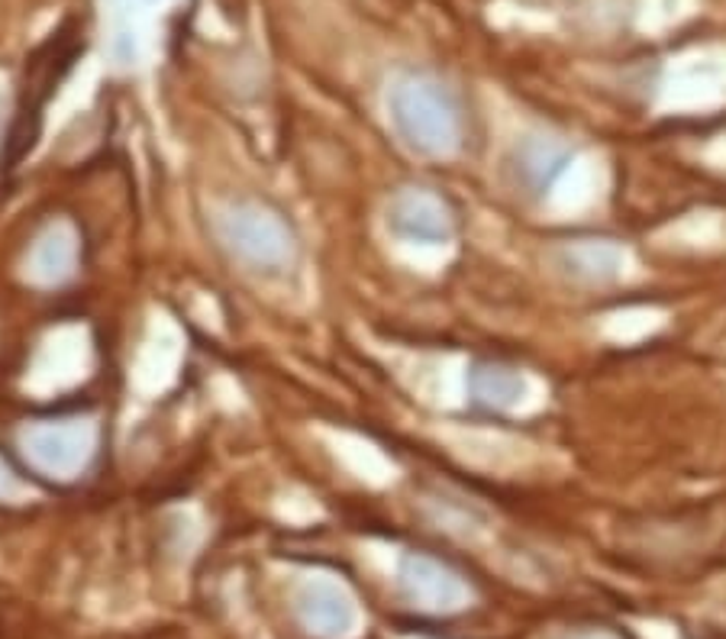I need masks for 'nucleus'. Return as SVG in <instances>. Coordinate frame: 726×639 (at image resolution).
<instances>
[{"instance_id":"nucleus-1","label":"nucleus","mask_w":726,"mask_h":639,"mask_svg":"<svg viewBox=\"0 0 726 639\" xmlns=\"http://www.w3.org/2000/svg\"><path fill=\"white\" fill-rule=\"evenodd\" d=\"M388 114L400 142L430 159H443L462 149L465 116L455 91L433 75L413 71L394 81L388 91Z\"/></svg>"},{"instance_id":"nucleus-2","label":"nucleus","mask_w":726,"mask_h":639,"mask_svg":"<svg viewBox=\"0 0 726 639\" xmlns=\"http://www.w3.org/2000/svg\"><path fill=\"white\" fill-rule=\"evenodd\" d=\"M214 230L226 249L262 275H281L294 262V236L275 214L259 204H226L214 217Z\"/></svg>"},{"instance_id":"nucleus-3","label":"nucleus","mask_w":726,"mask_h":639,"mask_svg":"<svg viewBox=\"0 0 726 639\" xmlns=\"http://www.w3.org/2000/svg\"><path fill=\"white\" fill-rule=\"evenodd\" d=\"M388 232L413 246H446L455 236V214L427 187L397 191L388 204Z\"/></svg>"},{"instance_id":"nucleus-4","label":"nucleus","mask_w":726,"mask_h":639,"mask_svg":"<svg viewBox=\"0 0 726 639\" xmlns=\"http://www.w3.org/2000/svg\"><path fill=\"white\" fill-rule=\"evenodd\" d=\"M575 162V149L565 146L561 139H549V136H526L517 139V146L507 156V174L510 184L533 201H543L561 174L571 169Z\"/></svg>"},{"instance_id":"nucleus-5","label":"nucleus","mask_w":726,"mask_h":639,"mask_svg":"<svg viewBox=\"0 0 726 639\" xmlns=\"http://www.w3.org/2000/svg\"><path fill=\"white\" fill-rule=\"evenodd\" d=\"M26 453L43 471L53 475H75L91 459L94 449V430L88 423H53V426H33L26 436Z\"/></svg>"},{"instance_id":"nucleus-6","label":"nucleus","mask_w":726,"mask_h":639,"mask_svg":"<svg viewBox=\"0 0 726 639\" xmlns=\"http://www.w3.org/2000/svg\"><path fill=\"white\" fill-rule=\"evenodd\" d=\"M553 262L565 278L581 285H611L623 272V252L614 242H598V239L565 242L553 252Z\"/></svg>"},{"instance_id":"nucleus-7","label":"nucleus","mask_w":726,"mask_h":639,"mask_svg":"<svg viewBox=\"0 0 726 639\" xmlns=\"http://www.w3.org/2000/svg\"><path fill=\"white\" fill-rule=\"evenodd\" d=\"M530 395L520 368L501 362H475L468 372V398L485 410H513Z\"/></svg>"},{"instance_id":"nucleus-8","label":"nucleus","mask_w":726,"mask_h":639,"mask_svg":"<svg viewBox=\"0 0 726 639\" xmlns=\"http://www.w3.org/2000/svg\"><path fill=\"white\" fill-rule=\"evenodd\" d=\"M400 584L410 594V601H420L427 607H452L462 597V584L452 579L436 559L420 556V552L404 556Z\"/></svg>"},{"instance_id":"nucleus-9","label":"nucleus","mask_w":726,"mask_h":639,"mask_svg":"<svg viewBox=\"0 0 726 639\" xmlns=\"http://www.w3.org/2000/svg\"><path fill=\"white\" fill-rule=\"evenodd\" d=\"M75 255H78L75 232L58 224L53 230H46V236L36 242V249H33V272L43 282H61L65 275H71Z\"/></svg>"},{"instance_id":"nucleus-10","label":"nucleus","mask_w":726,"mask_h":639,"mask_svg":"<svg viewBox=\"0 0 726 639\" xmlns=\"http://www.w3.org/2000/svg\"><path fill=\"white\" fill-rule=\"evenodd\" d=\"M304 611H307L310 624H317L324 634H342L352 624V607H349L345 594L330 584H314L304 594Z\"/></svg>"},{"instance_id":"nucleus-11","label":"nucleus","mask_w":726,"mask_h":639,"mask_svg":"<svg viewBox=\"0 0 726 639\" xmlns=\"http://www.w3.org/2000/svg\"><path fill=\"white\" fill-rule=\"evenodd\" d=\"M16 494V481L10 475V468L0 463V498H13Z\"/></svg>"}]
</instances>
